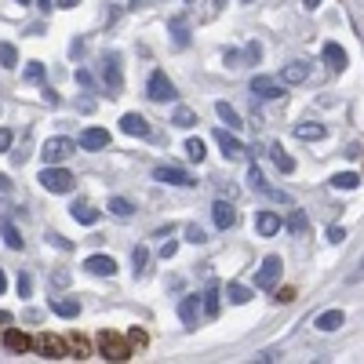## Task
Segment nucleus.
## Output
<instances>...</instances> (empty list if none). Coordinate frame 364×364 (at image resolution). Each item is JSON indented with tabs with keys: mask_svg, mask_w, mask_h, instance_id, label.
<instances>
[{
	"mask_svg": "<svg viewBox=\"0 0 364 364\" xmlns=\"http://www.w3.org/2000/svg\"><path fill=\"white\" fill-rule=\"evenodd\" d=\"M99 343V353L106 357V360H132V343L124 339V336H117V331H102V336L95 339Z\"/></svg>",
	"mask_w": 364,
	"mask_h": 364,
	"instance_id": "f257e3e1",
	"label": "nucleus"
},
{
	"mask_svg": "<svg viewBox=\"0 0 364 364\" xmlns=\"http://www.w3.org/2000/svg\"><path fill=\"white\" fill-rule=\"evenodd\" d=\"M73 182H77V178H73L66 168H51V164H48V168L41 171V186H44L48 193H70Z\"/></svg>",
	"mask_w": 364,
	"mask_h": 364,
	"instance_id": "f03ea898",
	"label": "nucleus"
},
{
	"mask_svg": "<svg viewBox=\"0 0 364 364\" xmlns=\"http://www.w3.org/2000/svg\"><path fill=\"white\" fill-rule=\"evenodd\" d=\"M33 350H37L41 357H48V360H63V357H70V350H66V339L51 336V331H41V336L33 339Z\"/></svg>",
	"mask_w": 364,
	"mask_h": 364,
	"instance_id": "7ed1b4c3",
	"label": "nucleus"
},
{
	"mask_svg": "<svg viewBox=\"0 0 364 364\" xmlns=\"http://www.w3.org/2000/svg\"><path fill=\"white\" fill-rule=\"evenodd\" d=\"M73 154H77V142H73V139L58 135V139H48V142H44V161H48V164H63V161H70Z\"/></svg>",
	"mask_w": 364,
	"mask_h": 364,
	"instance_id": "20e7f679",
	"label": "nucleus"
},
{
	"mask_svg": "<svg viewBox=\"0 0 364 364\" xmlns=\"http://www.w3.org/2000/svg\"><path fill=\"white\" fill-rule=\"evenodd\" d=\"M146 95L154 102H168V99H175V84L168 80V73L154 70V73H149V84H146Z\"/></svg>",
	"mask_w": 364,
	"mask_h": 364,
	"instance_id": "39448f33",
	"label": "nucleus"
},
{
	"mask_svg": "<svg viewBox=\"0 0 364 364\" xmlns=\"http://www.w3.org/2000/svg\"><path fill=\"white\" fill-rule=\"evenodd\" d=\"M215 142H219V149H223V154H226L230 161H245V157H248V146L240 142V139H233L226 128H219V132H215Z\"/></svg>",
	"mask_w": 364,
	"mask_h": 364,
	"instance_id": "423d86ee",
	"label": "nucleus"
},
{
	"mask_svg": "<svg viewBox=\"0 0 364 364\" xmlns=\"http://www.w3.org/2000/svg\"><path fill=\"white\" fill-rule=\"evenodd\" d=\"M154 178H157V182H168V186H197V178H193V175H186L182 168H171V164L154 168Z\"/></svg>",
	"mask_w": 364,
	"mask_h": 364,
	"instance_id": "0eeeda50",
	"label": "nucleus"
},
{
	"mask_svg": "<svg viewBox=\"0 0 364 364\" xmlns=\"http://www.w3.org/2000/svg\"><path fill=\"white\" fill-rule=\"evenodd\" d=\"M277 277H281V259L277 255H266L259 277H255V288H273V284H277Z\"/></svg>",
	"mask_w": 364,
	"mask_h": 364,
	"instance_id": "6e6552de",
	"label": "nucleus"
},
{
	"mask_svg": "<svg viewBox=\"0 0 364 364\" xmlns=\"http://www.w3.org/2000/svg\"><path fill=\"white\" fill-rule=\"evenodd\" d=\"M211 219H215L219 230H233L237 226V208L230 200H215V204H211Z\"/></svg>",
	"mask_w": 364,
	"mask_h": 364,
	"instance_id": "1a4fd4ad",
	"label": "nucleus"
},
{
	"mask_svg": "<svg viewBox=\"0 0 364 364\" xmlns=\"http://www.w3.org/2000/svg\"><path fill=\"white\" fill-rule=\"evenodd\" d=\"M120 128H124L128 135H139V139H149V132H154L142 113H124V117H120Z\"/></svg>",
	"mask_w": 364,
	"mask_h": 364,
	"instance_id": "9d476101",
	"label": "nucleus"
},
{
	"mask_svg": "<svg viewBox=\"0 0 364 364\" xmlns=\"http://www.w3.org/2000/svg\"><path fill=\"white\" fill-rule=\"evenodd\" d=\"M84 269L95 273V277H113V273H117V262H113L109 255H87V259H84Z\"/></svg>",
	"mask_w": 364,
	"mask_h": 364,
	"instance_id": "9b49d317",
	"label": "nucleus"
},
{
	"mask_svg": "<svg viewBox=\"0 0 364 364\" xmlns=\"http://www.w3.org/2000/svg\"><path fill=\"white\" fill-rule=\"evenodd\" d=\"M252 95H259V99H284V87L277 80H269V77H255L252 80Z\"/></svg>",
	"mask_w": 364,
	"mask_h": 364,
	"instance_id": "f8f14e48",
	"label": "nucleus"
},
{
	"mask_svg": "<svg viewBox=\"0 0 364 364\" xmlns=\"http://www.w3.org/2000/svg\"><path fill=\"white\" fill-rule=\"evenodd\" d=\"M178 317L186 328H197V317H200V295H186L178 302Z\"/></svg>",
	"mask_w": 364,
	"mask_h": 364,
	"instance_id": "ddd939ff",
	"label": "nucleus"
},
{
	"mask_svg": "<svg viewBox=\"0 0 364 364\" xmlns=\"http://www.w3.org/2000/svg\"><path fill=\"white\" fill-rule=\"evenodd\" d=\"M346 324V314L343 310H324L317 321H314V328H321V331H339Z\"/></svg>",
	"mask_w": 364,
	"mask_h": 364,
	"instance_id": "4468645a",
	"label": "nucleus"
},
{
	"mask_svg": "<svg viewBox=\"0 0 364 364\" xmlns=\"http://www.w3.org/2000/svg\"><path fill=\"white\" fill-rule=\"evenodd\" d=\"M324 63H328L331 73H343L346 70V51L339 44H324Z\"/></svg>",
	"mask_w": 364,
	"mask_h": 364,
	"instance_id": "2eb2a0df",
	"label": "nucleus"
},
{
	"mask_svg": "<svg viewBox=\"0 0 364 364\" xmlns=\"http://www.w3.org/2000/svg\"><path fill=\"white\" fill-rule=\"evenodd\" d=\"M4 346L11 350V353H26L29 346H33V339L26 336V331H18V328H11V331H4Z\"/></svg>",
	"mask_w": 364,
	"mask_h": 364,
	"instance_id": "dca6fc26",
	"label": "nucleus"
},
{
	"mask_svg": "<svg viewBox=\"0 0 364 364\" xmlns=\"http://www.w3.org/2000/svg\"><path fill=\"white\" fill-rule=\"evenodd\" d=\"M328 135V128L324 124H314V120H306V124H295V139H302V142H321Z\"/></svg>",
	"mask_w": 364,
	"mask_h": 364,
	"instance_id": "f3484780",
	"label": "nucleus"
},
{
	"mask_svg": "<svg viewBox=\"0 0 364 364\" xmlns=\"http://www.w3.org/2000/svg\"><path fill=\"white\" fill-rule=\"evenodd\" d=\"M255 226H259V233H262V237H273V233H277V230L284 226V219L277 215V211H259V223H255Z\"/></svg>",
	"mask_w": 364,
	"mask_h": 364,
	"instance_id": "a211bd4d",
	"label": "nucleus"
},
{
	"mask_svg": "<svg viewBox=\"0 0 364 364\" xmlns=\"http://www.w3.org/2000/svg\"><path fill=\"white\" fill-rule=\"evenodd\" d=\"M80 146H84V149H102V146H109V132H102V128H87V132L80 135Z\"/></svg>",
	"mask_w": 364,
	"mask_h": 364,
	"instance_id": "6ab92c4d",
	"label": "nucleus"
},
{
	"mask_svg": "<svg viewBox=\"0 0 364 364\" xmlns=\"http://www.w3.org/2000/svg\"><path fill=\"white\" fill-rule=\"evenodd\" d=\"M70 211H73V219H77V223H84V226H91V223H99V211L91 208L87 200H77V204H73Z\"/></svg>",
	"mask_w": 364,
	"mask_h": 364,
	"instance_id": "aec40b11",
	"label": "nucleus"
},
{
	"mask_svg": "<svg viewBox=\"0 0 364 364\" xmlns=\"http://www.w3.org/2000/svg\"><path fill=\"white\" fill-rule=\"evenodd\" d=\"M284 226H288L295 237L310 233V219H306V211H299V208H295V211H288V223H284Z\"/></svg>",
	"mask_w": 364,
	"mask_h": 364,
	"instance_id": "412c9836",
	"label": "nucleus"
},
{
	"mask_svg": "<svg viewBox=\"0 0 364 364\" xmlns=\"http://www.w3.org/2000/svg\"><path fill=\"white\" fill-rule=\"evenodd\" d=\"M310 77V66L306 63H288L284 66V84H302Z\"/></svg>",
	"mask_w": 364,
	"mask_h": 364,
	"instance_id": "4be33fe9",
	"label": "nucleus"
},
{
	"mask_svg": "<svg viewBox=\"0 0 364 364\" xmlns=\"http://www.w3.org/2000/svg\"><path fill=\"white\" fill-rule=\"evenodd\" d=\"M215 113H219V120H226V128H245V124H240V113L230 106V102H215Z\"/></svg>",
	"mask_w": 364,
	"mask_h": 364,
	"instance_id": "5701e85b",
	"label": "nucleus"
},
{
	"mask_svg": "<svg viewBox=\"0 0 364 364\" xmlns=\"http://www.w3.org/2000/svg\"><path fill=\"white\" fill-rule=\"evenodd\" d=\"M66 350H70V357H77V360H84V357L91 353V343H87L84 336H70V339H66Z\"/></svg>",
	"mask_w": 364,
	"mask_h": 364,
	"instance_id": "b1692460",
	"label": "nucleus"
},
{
	"mask_svg": "<svg viewBox=\"0 0 364 364\" xmlns=\"http://www.w3.org/2000/svg\"><path fill=\"white\" fill-rule=\"evenodd\" d=\"M51 310H55L58 317H77V314H80V302H77V299H55Z\"/></svg>",
	"mask_w": 364,
	"mask_h": 364,
	"instance_id": "393cba45",
	"label": "nucleus"
},
{
	"mask_svg": "<svg viewBox=\"0 0 364 364\" xmlns=\"http://www.w3.org/2000/svg\"><path fill=\"white\" fill-rule=\"evenodd\" d=\"M269 154H273V164H277L281 171H295V161L284 154V146H281V142H273V146H269Z\"/></svg>",
	"mask_w": 364,
	"mask_h": 364,
	"instance_id": "a878e982",
	"label": "nucleus"
},
{
	"mask_svg": "<svg viewBox=\"0 0 364 364\" xmlns=\"http://www.w3.org/2000/svg\"><path fill=\"white\" fill-rule=\"evenodd\" d=\"M226 299L237 302V306H245V302L252 299V288H245V284H226Z\"/></svg>",
	"mask_w": 364,
	"mask_h": 364,
	"instance_id": "bb28decb",
	"label": "nucleus"
},
{
	"mask_svg": "<svg viewBox=\"0 0 364 364\" xmlns=\"http://www.w3.org/2000/svg\"><path fill=\"white\" fill-rule=\"evenodd\" d=\"M331 186H336V190H357L360 186V175H353V171H346V175H336V178H331Z\"/></svg>",
	"mask_w": 364,
	"mask_h": 364,
	"instance_id": "cd10ccee",
	"label": "nucleus"
},
{
	"mask_svg": "<svg viewBox=\"0 0 364 364\" xmlns=\"http://www.w3.org/2000/svg\"><path fill=\"white\" fill-rule=\"evenodd\" d=\"M0 233H4V240H8V248H15V252L22 248V237H18L15 223H8V219H4V223H0Z\"/></svg>",
	"mask_w": 364,
	"mask_h": 364,
	"instance_id": "c85d7f7f",
	"label": "nucleus"
},
{
	"mask_svg": "<svg viewBox=\"0 0 364 364\" xmlns=\"http://www.w3.org/2000/svg\"><path fill=\"white\" fill-rule=\"evenodd\" d=\"M109 211H113L117 219H132L135 208H132V200H124V197H113V200H109Z\"/></svg>",
	"mask_w": 364,
	"mask_h": 364,
	"instance_id": "c756f323",
	"label": "nucleus"
},
{
	"mask_svg": "<svg viewBox=\"0 0 364 364\" xmlns=\"http://www.w3.org/2000/svg\"><path fill=\"white\" fill-rule=\"evenodd\" d=\"M204 314L208 317H219V288H208L204 291Z\"/></svg>",
	"mask_w": 364,
	"mask_h": 364,
	"instance_id": "7c9ffc66",
	"label": "nucleus"
},
{
	"mask_svg": "<svg viewBox=\"0 0 364 364\" xmlns=\"http://www.w3.org/2000/svg\"><path fill=\"white\" fill-rule=\"evenodd\" d=\"M175 124H178V128H193V124H197V113L186 109V106H178V109H175Z\"/></svg>",
	"mask_w": 364,
	"mask_h": 364,
	"instance_id": "2f4dec72",
	"label": "nucleus"
},
{
	"mask_svg": "<svg viewBox=\"0 0 364 364\" xmlns=\"http://www.w3.org/2000/svg\"><path fill=\"white\" fill-rule=\"evenodd\" d=\"M248 182H252V190H259V193H266V186H269V182H266V175H262L255 164L248 168Z\"/></svg>",
	"mask_w": 364,
	"mask_h": 364,
	"instance_id": "473e14b6",
	"label": "nucleus"
},
{
	"mask_svg": "<svg viewBox=\"0 0 364 364\" xmlns=\"http://www.w3.org/2000/svg\"><path fill=\"white\" fill-rule=\"evenodd\" d=\"M0 63H4L8 70H15V66H18V55H15V48H11V44H0Z\"/></svg>",
	"mask_w": 364,
	"mask_h": 364,
	"instance_id": "72a5a7b5",
	"label": "nucleus"
},
{
	"mask_svg": "<svg viewBox=\"0 0 364 364\" xmlns=\"http://www.w3.org/2000/svg\"><path fill=\"white\" fill-rule=\"evenodd\" d=\"M102 77H106V84H113V91H120V73H117V63H109V58H106V70H102Z\"/></svg>",
	"mask_w": 364,
	"mask_h": 364,
	"instance_id": "f704fd0d",
	"label": "nucleus"
},
{
	"mask_svg": "<svg viewBox=\"0 0 364 364\" xmlns=\"http://www.w3.org/2000/svg\"><path fill=\"white\" fill-rule=\"evenodd\" d=\"M186 154H190V161L200 164V161H204V142H200V139H190V142H186Z\"/></svg>",
	"mask_w": 364,
	"mask_h": 364,
	"instance_id": "c9c22d12",
	"label": "nucleus"
},
{
	"mask_svg": "<svg viewBox=\"0 0 364 364\" xmlns=\"http://www.w3.org/2000/svg\"><path fill=\"white\" fill-rule=\"evenodd\" d=\"M26 80H29V84H41V80H44V66H41V63H29V66H26Z\"/></svg>",
	"mask_w": 364,
	"mask_h": 364,
	"instance_id": "e433bc0d",
	"label": "nucleus"
},
{
	"mask_svg": "<svg viewBox=\"0 0 364 364\" xmlns=\"http://www.w3.org/2000/svg\"><path fill=\"white\" fill-rule=\"evenodd\" d=\"M186 237L193 240V245H204V240H208V233H204V230H200L197 223H193V226H186Z\"/></svg>",
	"mask_w": 364,
	"mask_h": 364,
	"instance_id": "4c0bfd02",
	"label": "nucleus"
},
{
	"mask_svg": "<svg viewBox=\"0 0 364 364\" xmlns=\"http://www.w3.org/2000/svg\"><path fill=\"white\" fill-rule=\"evenodd\" d=\"M128 343H132V346H146L149 339H146V331H142V328H132V331H128Z\"/></svg>",
	"mask_w": 364,
	"mask_h": 364,
	"instance_id": "58836bf2",
	"label": "nucleus"
},
{
	"mask_svg": "<svg viewBox=\"0 0 364 364\" xmlns=\"http://www.w3.org/2000/svg\"><path fill=\"white\" fill-rule=\"evenodd\" d=\"M146 259H149V252H146V248H135V252H132V262H135V273H139V269L146 266Z\"/></svg>",
	"mask_w": 364,
	"mask_h": 364,
	"instance_id": "ea45409f",
	"label": "nucleus"
},
{
	"mask_svg": "<svg viewBox=\"0 0 364 364\" xmlns=\"http://www.w3.org/2000/svg\"><path fill=\"white\" fill-rule=\"evenodd\" d=\"M328 240H331V245H343V240H346V230H339V226H328Z\"/></svg>",
	"mask_w": 364,
	"mask_h": 364,
	"instance_id": "a19ab883",
	"label": "nucleus"
},
{
	"mask_svg": "<svg viewBox=\"0 0 364 364\" xmlns=\"http://www.w3.org/2000/svg\"><path fill=\"white\" fill-rule=\"evenodd\" d=\"M295 299V288H277L273 291V302H291Z\"/></svg>",
	"mask_w": 364,
	"mask_h": 364,
	"instance_id": "79ce46f5",
	"label": "nucleus"
},
{
	"mask_svg": "<svg viewBox=\"0 0 364 364\" xmlns=\"http://www.w3.org/2000/svg\"><path fill=\"white\" fill-rule=\"evenodd\" d=\"M29 291H33V281H29L26 273H22V277H18V295H22V299H29Z\"/></svg>",
	"mask_w": 364,
	"mask_h": 364,
	"instance_id": "37998d69",
	"label": "nucleus"
},
{
	"mask_svg": "<svg viewBox=\"0 0 364 364\" xmlns=\"http://www.w3.org/2000/svg\"><path fill=\"white\" fill-rule=\"evenodd\" d=\"M8 149H11V132L0 128V154H8Z\"/></svg>",
	"mask_w": 364,
	"mask_h": 364,
	"instance_id": "c03bdc74",
	"label": "nucleus"
},
{
	"mask_svg": "<svg viewBox=\"0 0 364 364\" xmlns=\"http://www.w3.org/2000/svg\"><path fill=\"white\" fill-rule=\"evenodd\" d=\"M48 240H51V245H55V248H63V252H70V248H73V245H70V240H66V237H58V233H51Z\"/></svg>",
	"mask_w": 364,
	"mask_h": 364,
	"instance_id": "a18cd8bd",
	"label": "nucleus"
},
{
	"mask_svg": "<svg viewBox=\"0 0 364 364\" xmlns=\"http://www.w3.org/2000/svg\"><path fill=\"white\" fill-rule=\"evenodd\" d=\"M178 252V245H175V240H164V245H161V259H171Z\"/></svg>",
	"mask_w": 364,
	"mask_h": 364,
	"instance_id": "49530a36",
	"label": "nucleus"
},
{
	"mask_svg": "<svg viewBox=\"0 0 364 364\" xmlns=\"http://www.w3.org/2000/svg\"><path fill=\"white\" fill-rule=\"evenodd\" d=\"M58 8H77V0H58Z\"/></svg>",
	"mask_w": 364,
	"mask_h": 364,
	"instance_id": "de8ad7c7",
	"label": "nucleus"
},
{
	"mask_svg": "<svg viewBox=\"0 0 364 364\" xmlns=\"http://www.w3.org/2000/svg\"><path fill=\"white\" fill-rule=\"evenodd\" d=\"M302 4H306V8L314 11V8H321V0H302Z\"/></svg>",
	"mask_w": 364,
	"mask_h": 364,
	"instance_id": "09e8293b",
	"label": "nucleus"
},
{
	"mask_svg": "<svg viewBox=\"0 0 364 364\" xmlns=\"http://www.w3.org/2000/svg\"><path fill=\"white\" fill-rule=\"evenodd\" d=\"M37 4H41L44 11H51V0H37Z\"/></svg>",
	"mask_w": 364,
	"mask_h": 364,
	"instance_id": "8fccbe9b",
	"label": "nucleus"
},
{
	"mask_svg": "<svg viewBox=\"0 0 364 364\" xmlns=\"http://www.w3.org/2000/svg\"><path fill=\"white\" fill-rule=\"evenodd\" d=\"M11 321V314H0V324H8Z\"/></svg>",
	"mask_w": 364,
	"mask_h": 364,
	"instance_id": "3c124183",
	"label": "nucleus"
},
{
	"mask_svg": "<svg viewBox=\"0 0 364 364\" xmlns=\"http://www.w3.org/2000/svg\"><path fill=\"white\" fill-rule=\"evenodd\" d=\"M8 288V281H4V273H0V291H4Z\"/></svg>",
	"mask_w": 364,
	"mask_h": 364,
	"instance_id": "603ef678",
	"label": "nucleus"
},
{
	"mask_svg": "<svg viewBox=\"0 0 364 364\" xmlns=\"http://www.w3.org/2000/svg\"><path fill=\"white\" fill-rule=\"evenodd\" d=\"M18 4H29V0H18Z\"/></svg>",
	"mask_w": 364,
	"mask_h": 364,
	"instance_id": "864d4df0",
	"label": "nucleus"
},
{
	"mask_svg": "<svg viewBox=\"0 0 364 364\" xmlns=\"http://www.w3.org/2000/svg\"><path fill=\"white\" fill-rule=\"evenodd\" d=\"M360 269H364V259H360Z\"/></svg>",
	"mask_w": 364,
	"mask_h": 364,
	"instance_id": "5fc2aeb1",
	"label": "nucleus"
}]
</instances>
